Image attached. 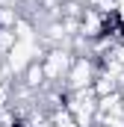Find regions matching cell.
Wrapping results in <instances>:
<instances>
[{
  "label": "cell",
  "instance_id": "obj_1",
  "mask_svg": "<svg viewBox=\"0 0 124 127\" xmlns=\"http://www.w3.org/2000/svg\"><path fill=\"white\" fill-rule=\"evenodd\" d=\"M97 71H100V62L94 56H77L68 77H65V89L68 92H80V89H92L94 80H97Z\"/></svg>",
  "mask_w": 124,
  "mask_h": 127
}]
</instances>
